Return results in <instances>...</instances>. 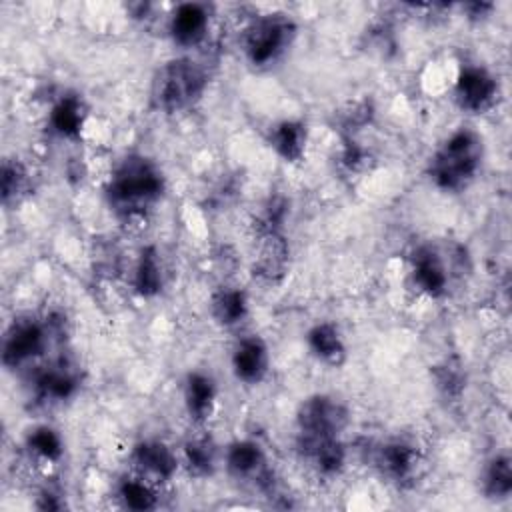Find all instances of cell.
Here are the masks:
<instances>
[{"label": "cell", "mask_w": 512, "mask_h": 512, "mask_svg": "<svg viewBox=\"0 0 512 512\" xmlns=\"http://www.w3.org/2000/svg\"><path fill=\"white\" fill-rule=\"evenodd\" d=\"M482 490L488 498L500 500L508 498L512 492V466L506 454L494 456L488 466L484 468L482 476Z\"/></svg>", "instance_id": "obj_25"}, {"label": "cell", "mask_w": 512, "mask_h": 512, "mask_svg": "<svg viewBox=\"0 0 512 512\" xmlns=\"http://www.w3.org/2000/svg\"><path fill=\"white\" fill-rule=\"evenodd\" d=\"M420 464V452L406 440H390L376 452V466L388 480L406 482L410 480Z\"/></svg>", "instance_id": "obj_14"}, {"label": "cell", "mask_w": 512, "mask_h": 512, "mask_svg": "<svg viewBox=\"0 0 512 512\" xmlns=\"http://www.w3.org/2000/svg\"><path fill=\"white\" fill-rule=\"evenodd\" d=\"M498 96L496 78L482 66H464L454 84V98L462 110L482 114Z\"/></svg>", "instance_id": "obj_8"}, {"label": "cell", "mask_w": 512, "mask_h": 512, "mask_svg": "<svg viewBox=\"0 0 512 512\" xmlns=\"http://www.w3.org/2000/svg\"><path fill=\"white\" fill-rule=\"evenodd\" d=\"M208 86L204 68L192 58H174L154 76L152 100L162 112H180L202 98Z\"/></svg>", "instance_id": "obj_3"}, {"label": "cell", "mask_w": 512, "mask_h": 512, "mask_svg": "<svg viewBox=\"0 0 512 512\" xmlns=\"http://www.w3.org/2000/svg\"><path fill=\"white\" fill-rule=\"evenodd\" d=\"M482 164V140L476 132L460 128L452 132L430 158V178L444 192L464 190Z\"/></svg>", "instance_id": "obj_2"}, {"label": "cell", "mask_w": 512, "mask_h": 512, "mask_svg": "<svg viewBox=\"0 0 512 512\" xmlns=\"http://www.w3.org/2000/svg\"><path fill=\"white\" fill-rule=\"evenodd\" d=\"M132 468L154 484L172 480L178 470V456L162 440H142L132 448Z\"/></svg>", "instance_id": "obj_9"}, {"label": "cell", "mask_w": 512, "mask_h": 512, "mask_svg": "<svg viewBox=\"0 0 512 512\" xmlns=\"http://www.w3.org/2000/svg\"><path fill=\"white\" fill-rule=\"evenodd\" d=\"M268 140L282 160L298 162L306 152L308 132L306 126L298 120H282L272 126Z\"/></svg>", "instance_id": "obj_20"}, {"label": "cell", "mask_w": 512, "mask_h": 512, "mask_svg": "<svg viewBox=\"0 0 512 512\" xmlns=\"http://www.w3.org/2000/svg\"><path fill=\"white\" fill-rule=\"evenodd\" d=\"M78 388V374L66 360H56L44 366L34 378L38 398L46 402H62L74 396Z\"/></svg>", "instance_id": "obj_16"}, {"label": "cell", "mask_w": 512, "mask_h": 512, "mask_svg": "<svg viewBox=\"0 0 512 512\" xmlns=\"http://www.w3.org/2000/svg\"><path fill=\"white\" fill-rule=\"evenodd\" d=\"M288 242L280 230H258L254 274L268 284L278 282L288 268Z\"/></svg>", "instance_id": "obj_10"}, {"label": "cell", "mask_w": 512, "mask_h": 512, "mask_svg": "<svg viewBox=\"0 0 512 512\" xmlns=\"http://www.w3.org/2000/svg\"><path fill=\"white\" fill-rule=\"evenodd\" d=\"M160 168L140 154H130L114 168L106 196L110 206L126 220L142 218L164 194Z\"/></svg>", "instance_id": "obj_1"}, {"label": "cell", "mask_w": 512, "mask_h": 512, "mask_svg": "<svg viewBox=\"0 0 512 512\" xmlns=\"http://www.w3.org/2000/svg\"><path fill=\"white\" fill-rule=\"evenodd\" d=\"M48 124L54 134L66 140H76L86 124V104L78 94L62 96L50 110Z\"/></svg>", "instance_id": "obj_18"}, {"label": "cell", "mask_w": 512, "mask_h": 512, "mask_svg": "<svg viewBox=\"0 0 512 512\" xmlns=\"http://www.w3.org/2000/svg\"><path fill=\"white\" fill-rule=\"evenodd\" d=\"M0 188H2L4 204L24 196L26 190H28V170H26V166L18 160H6L2 164Z\"/></svg>", "instance_id": "obj_27"}, {"label": "cell", "mask_w": 512, "mask_h": 512, "mask_svg": "<svg viewBox=\"0 0 512 512\" xmlns=\"http://www.w3.org/2000/svg\"><path fill=\"white\" fill-rule=\"evenodd\" d=\"M228 472L244 482H252L260 490H270L274 474L268 466L266 452L254 440H236L228 446L224 456Z\"/></svg>", "instance_id": "obj_7"}, {"label": "cell", "mask_w": 512, "mask_h": 512, "mask_svg": "<svg viewBox=\"0 0 512 512\" xmlns=\"http://www.w3.org/2000/svg\"><path fill=\"white\" fill-rule=\"evenodd\" d=\"M346 426V406L328 394H316L306 398L296 412V440L340 438Z\"/></svg>", "instance_id": "obj_5"}, {"label": "cell", "mask_w": 512, "mask_h": 512, "mask_svg": "<svg viewBox=\"0 0 512 512\" xmlns=\"http://www.w3.org/2000/svg\"><path fill=\"white\" fill-rule=\"evenodd\" d=\"M182 460L190 474L208 476L216 466V448L210 438H192L184 444Z\"/></svg>", "instance_id": "obj_26"}, {"label": "cell", "mask_w": 512, "mask_h": 512, "mask_svg": "<svg viewBox=\"0 0 512 512\" xmlns=\"http://www.w3.org/2000/svg\"><path fill=\"white\" fill-rule=\"evenodd\" d=\"M306 344L310 352L324 364L340 366L346 358V344L336 324L318 322L306 334Z\"/></svg>", "instance_id": "obj_19"}, {"label": "cell", "mask_w": 512, "mask_h": 512, "mask_svg": "<svg viewBox=\"0 0 512 512\" xmlns=\"http://www.w3.org/2000/svg\"><path fill=\"white\" fill-rule=\"evenodd\" d=\"M216 382L206 372H192L184 382V406L188 416L202 424L206 422L216 406Z\"/></svg>", "instance_id": "obj_17"}, {"label": "cell", "mask_w": 512, "mask_h": 512, "mask_svg": "<svg viewBox=\"0 0 512 512\" xmlns=\"http://www.w3.org/2000/svg\"><path fill=\"white\" fill-rule=\"evenodd\" d=\"M296 448L302 458L320 474L336 476L346 464V448L340 438H316V440H296Z\"/></svg>", "instance_id": "obj_15"}, {"label": "cell", "mask_w": 512, "mask_h": 512, "mask_svg": "<svg viewBox=\"0 0 512 512\" xmlns=\"http://www.w3.org/2000/svg\"><path fill=\"white\" fill-rule=\"evenodd\" d=\"M466 8V12L470 14V18H480V16H484L488 10H492V4H486V2H472V4H466L464 6Z\"/></svg>", "instance_id": "obj_29"}, {"label": "cell", "mask_w": 512, "mask_h": 512, "mask_svg": "<svg viewBox=\"0 0 512 512\" xmlns=\"http://www.w3.org/2000/svg\"><path fill=\"white\" fill-rule=\"evenodd\" d=\"M26 448L30 456L36 460H42L46 464H54L62 458L64 454V444L60 434L52 426H36L34 430L28 432L26 436Z\"/></svg>", "instance_id": "obj_24"}, {"label": "cell", "mask_w": 512, "mask_h": 512, "mask_svg": "<svg viewBox=\"0 0 512 512\" xmlns=\"http://www.w3.org/2000/svg\"><path fill=\"white\" fill-rule=\"evenodd\" d=\"M270 366L268 346L258 336L238 340L232 350V372L244 384H258L266 378Z\"/></svg>", "instance_id": "obj_12"}, {"label": "cell", "mask_w": 512, "mask_h": 512, "mask_svg": "<svg viewBox=\"0 0 512 512\" xmlns=\"http://www.w3.org/2000/svg\"><path fill=\"white\" fill-rule=\"evenodd\" d=\"M210 312L218 324L236 326L248 316V298L240 288L222 286L210 300Z\"/></svg>", "instance_id": "obj_22"}, {"label": "cell", "mask_w": 512, "mask_h": 512, "mask_svg": "<svg viewBox=\"0 0 512 512\" xmlns=\"http://www.w3.org/2000/svg\"><path fill=\"white\" fill-rule=\"evenodd\" d=\"M156 486L158 484L146 480L140 474L124 476L120 480V484H118V500L128 510H136V512L152 510L158 504V490H156Z\"/></svg>", "instance_id": "obj_23"}, {"label": "cell", "mask_w": 512, "mask_h": 512, "mask_svg": "<svg viewBox=\"0 0 512 512\" xmlns=\"http://www.w3.org/2000/svg\"><path fill=\"white\" fill-rule=\"evenodd\" d=\"M410 276L414 286L430 298H440L448 290V270L438 252L430 246H422L412 254Z\"/></svg>", "instance_id": "obj_13"}, {"label": "cell", "mask_w": 512, "mask_h": 512, "mask_svg": "<svg viewBox=\"0 0 512 512\" xmlns=\"http://www.w3.org/2000/svg\"><path fill=\"white\" fill-rule=\"evenodd\" d=\"M294 34L296 26L286 14H262L246 26L242 48L252 66H270L284 54Z\"/></svg>", "instance_id": "obj_4"}, {"label": "cell", "mask_w": 512, "mask_h": 512, "mask_svg": "<svg viewBox=\"0 0 512 512\" xmlns=\"http://www.w3.org/2000/svg\"><path fill=\"white\" fill-rule=\"evenodd\" d=\"M132 286L144 298H152L162 290L164 286L162 260L154 246H146L140 250L134 272H132Z\"/></svg>", "instance_id": "obj_21"}, {"label": "cell", "mask_w": 512, "mask_h": 512, "mask_svg": "<svg viewBox=\"0 0 512 512\" xmlns=\"http://www.w3.org/2000/svg\"><path fill=\"white\" fill-rule=\"evenodd\" d=\"M210 28V14L204 4L198 2H184L178 4L170 16L168 32L174 44L192 48L198 46Z\"/></svg>", "instance_id": "obj_11"}, {"label": "cell", "mask_w": 512, "mask_h": 512, "mask_svg": "<svg viewBox=\"0 0 512 512\" xmlns=\"http://www.w3.org/2000/svg\"><path fill=\"white\" fill-rule=\"evenodd\" d=\"M50 324L38 322L34 318L14 320L12 326L4 334L2 342V362L6 368H20L30 360L38 358L46 346Z\"/></svg>", "instance_id": "obj_6"}, {"label": "cell", "mask_w": 512, "mask_h": 512, "mask_svg": "<svg viewBox=\"0 0 512 512\" xmlns=\"http://www.w3.org/2000/svg\"><path fill=\"white\" fill-rule=\"evenodd\" d=\"M436 386L444 392V396L456 398L460 396L462 388H464V376L460 366L452 364V362H444L442 366L436 368Z\"/></svg>", "instance_id": "obj_28"}]
</instances>
